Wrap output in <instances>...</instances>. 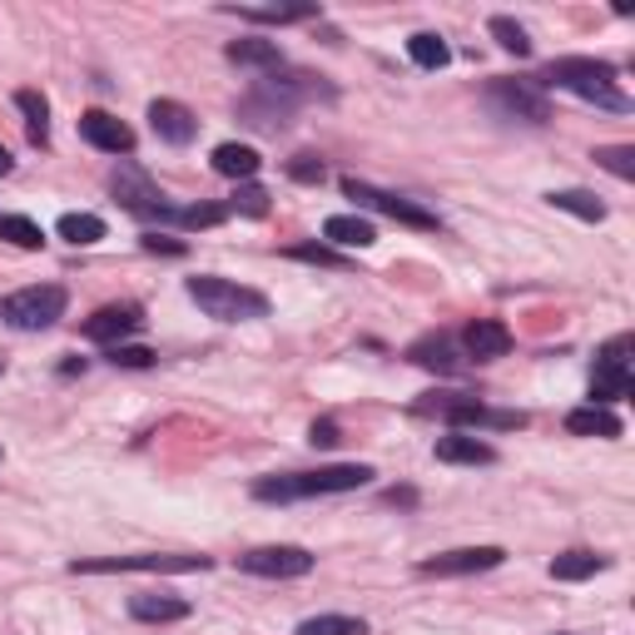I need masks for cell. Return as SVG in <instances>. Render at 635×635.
I'll list each match as a JSON object with an SVG mask.
<instances>
[{
	"instance_id": "cell-32",
	"label": "cell",
	"mask_w": 635,
	"mask_h": 635,
	"mask_svg": "<svg viewBox=\"0 0 635 635\" xmlns=\"http://www.w3.org/2000/svg\"><path fill=\"white\" fill-rule=\"evenodd\" d=\"M595 164L611 169L615 179H635V149L631 144H601L595 149Z\"/></svg>"
},
{
	"instance_id": "cell-14",
	"label": "cell",
	"mask_w": 635,
	"mask_h": 635,
	"mask_svg": "<svg viewBox=\"0 0 635 635\" xmlns=\"http://www.w3.org/2000/svg\"><path fill=\"white\" fill-rule=\"evenodd\" d=\"M149 129H154L164 144H189V139L198 134V119L189 105H179V99H154L149 105Z\"/></svg>"
},
{
	"instance_id": "cell-10",
	"label": "cell",
	"mask_w": 635,
	"mask_h": 635,
	"mask_svg": "<svg viewBox=\"0 0 635 635\" xmlns=\"http://www.w3.org/2000/svg\"><path fill=\"white\" fill-rule=\"evenodd\" d=\"M109 194H115L119 204H125L129 214H139V218H174V208L164 204V194H159V189L149 184L134 164L115 169V179H109Z\"/></svg>"
},
{
	"instance_id": "cell-12",
	"label": "cell",
	"mask_w": 635,
	"mask_h": 635,
	"mask_svg": "<svg viewBox=\"0 0 635 635\" xmlns=\"http://www.w3.org/2000/svg\"><path fill=\"white\" fill-rule=\"evenodd\" d=\"M139 327H144V308L139 303H109V308H99L95 318H89L85 323V337L89 343H125L129 333H139Z\"/></svg>"
},
{
	"instance_id": "cell-9",
	"label": "cell",
	"mask_w": 635,
	"mask_h": 635,
	"mask_svg": "<svg viewBox=\"0 0 635 635\" xmlns=\"http://www.w3.org/2000/svg\"><path fill=\"white\" fill-rule=\"evenodd\" d=\"M486 105L502 109L506 119H526V125H546V119H551L546 95L536 85H526V79H496V85L486 89Z\"/></svg>"
},
{
	"instance_id": "cell-34",
	"label": "cell",
	"mask_w": 635,
	"mask_h": 635,
	"mask_svg": "<svg viewBox=\"0 0 635 635\" xmlns=\"http://www.w3.org/2000/svg\"><path fill=\"white\" fill-rule=\"evenodd\" d=\"M288 258H298V263H318V268H347V258H337L333 248H323V244H293Z\"/></svg>"
},
{
	"instance_id": "cell-8",
	"label": "cell",
	"mask_w": 635,
	"mask_h": 635,
	"mask_svg": "<svg viewBox=\"0 0 635 635\" xmlns=\"http://www.w3.org/2000/svg\"><path fill=\"white\" fill-rule=\"evenodd\" d=\"M238 571L268 575V581H293V575L313 571V556L303 546H254V551L238 556Z\"/></svg>"
},
{
	"instance_id": "cell-28",
	"label": "cell",
	"mask_w": 635,
	"mask_h": 635,
	"mask_svg": "<svg viewBox=\"0 0 635 635\" xmlns=\"http://www.w3.org/2000/svg\"><path fill=\"white\" fill-rule=\"evenodd\" d=\"M244 20H258V25H293V20H313L318 6H244L234 10Z\"/></svg>"
},
{
	"instance_id": "cell-22",
	"label": "cell",
	"mask_w": 635,
	"mask_h": 635,
	"mask_svg": "<svg viewBox=\"0 0 635 635\" xmlns=\"http://www.w3.org/2000/svg\"><path fill=\"white\" fill-rule=\"evenodd\" d=\"M214 169L224 179H254L258 169H263V159H258L254 144H218L214 149Z\"/></svg>"
},
{
	"instance_id": "cell-39",
	"label": "cell",
	"mask_w": 635,
	"mask_h": 635,
	"mask_svg": "<svg viewBox=\"0 0 635 635\" xmlns=\"http://www.w3.org/2000/svg\"><path fill=\"white\" fill-rule=\"evenodd\" d=\"M139 244H144L149 254H184V244H179V238H159V234H144Z\"/></svg>"
},
{
	"instance_id": "cell-5",
	"label": "cell",
	"mask_w": 635,
	"mask_h": 635,
	"mask_svg": "<svg viewBox=\"0 0 635 635\" xmlns=\"http://www.w3.org/2000/svg\"><path fill=\"white\" fill-rule=\"evenodd\" d=\"M208 556H95V561H69L75 575H115V571H159V575H184V571H208Z\"/></svg>"
},
{
	"instance_id": "cell-19",
	"label": "cell",
	"mask_w": 635,
	"mask_h": 635,
	"mask_svg": "<svg viewBox=\"0 0 635 635\" xmlns=\"http://www.w3.org/2000/svg\"><path fill=\"white\" fill-rule=\"evenodd\" d=\"M407 357H412L417 367H427V373H462V357L452 353V343L446 337H417L412 347H407Z\"/></svg>"
},
{
	"instance_id": "cell-18",
	"label": "cell",
	"mask_w": 635,
	"mask_h": 635,
	"mask_svg": "<svg viewBox=\"0 0 635 635\" xmlns=\"http://www.w3.org/2000/svg\"><path fill=\"white\" fill-rule=\"evenodd\" d=\"M566 432L571 437H621V417H615L611 407L585 402V407H571V412H566Z\"/></svg>"
},
{
	"instance_id": "cell-33",
	"label": "cell",
	"mask_w": 635,
	"mask_h": 635,
	"mask_svg": "<svg viewBox=\"0 0 635 635\" xmlns=\"http://www.w3.org/2000/svg\"><path fill=\"white\" fill-rule=\"evenodd\" d=\"M174 218L184 228H214V224H224V218H228V208L224 204H194V208H179Z\"/></svg>"
},
{
	"instance_id": "cell-29",
	"label": "cell",
	"mask_w": 635,
	"mask_h": 635,
	"mask_svg": "<svg viewBox=\"0 0 635 635\" xmlns=\"http://www.w3.org/2000/svg\"><path fill=\"white\" fill-rule=\"evenodd\" d=\"M0 238L15 244V248H40V244H45L40 224H35V218H25V214H0Z\"/></svg>"
},
{
	"instance_id": "cell-11",
	"label": "cell",
	"mask_w": 635,
	"mask_h": 635,
	"mask_svg": "<svg viewBox=\"0 0 635 635\" xmlns=\"http://www.w3.org/2000/svg\"><path fill=\"white\" fill-rule=\"evenodd\" d=\"M506 561L502 546H462V551H442V556H427L417 566V575H476V571H496Z\"/></svg>"
},
{
	"instance_id": "cell-16",
	"label": "cell",
	"mask_w": 635,
	"mask_h": 635,
	"mask_svg": "<svg viewBox=\"0 0 635 635\" xmlns=\"http://www.w3.org/2000/svg\"><path fill=\"white\" fill-rule=\"evenodd\" d=\"M194 611V605L184 601V595H164V591H139L129 595V615L144 625H164V621H184V615Z\"/></svg>"
},
{
	"instance_id": "cell-23",
	"label": "cell",
	"mask_w": 635,
	"mask_h": 635,
	"mask_svg": "<svg viewBox=\"0 0 635 635\" xmlns=\"http://www.w3.org/2000/svg\"><path fill=\"white\" fill-rule=\"evenodd\" d=\"M605 566H611V561L595 556V551H561L551 561V575H556V581H591V575L605 571Z\"/></svg>"
},
{
	"instance_id": "cell-31",
	"label": "cell",
	"mask_w": 635,
	"mask_h": 635,
	"mask_svg": "<svg viewBox=\"0 0 635 635\" xmlns=\"http://www.w3.org/2000/svg\"><path fill=\"white\" fill-rule=\"evenodd\" d=\"M486 30L496 35V45H502V50H512V55H531V35H526L512 15H492V25H486Z\"/></svg>"
},
{
	"instance_id": "cell-35",
	"label": "cell",
	"mask_w": 635,
	"mask_h": 635,
	"mask_svg": "<svg viewBox=\"0 0 635 635\" xmlns=\"http://www.w3.org/2000/svg\"><path fill=\"white\" fill-rule=\"evenodd\" d=\"M109 363H115V367H154V347L115 343V347H109Z\"/></svg>"
},
{
	"instance_id": "cell-13",
	"label": "cell",
	"mask_w": 635,
	"mask_h": 635,
	"mask_svg": "<svg viewBox=\"0 0 635 635\" xmlns=\"http://www.w3.org/2000/svg\"><path fill=\"white\" fill-rule=\"evenodd\" d=\"M79 134L95 149H105V154H129V149H134V129L119 115H109V109H85V115H79Z\"/></svg>"
},
{
	"instance_id": "cell-38",
	"label": "cell",
	"mask_w": 635,
	"mask_h": 635,
	"mask_svg": "<svg viewBox=\"0 0 635 635\" xmlns=\"http://www.w3.org/2000/svg\"><path fill=\"white\" fill-rule=\"evenodd\" d=\"M308 442H313V446H337V442H343V437H337V422H333V417H323V422L308 427Z\"/></svg>"
},
{
	"instance_id": "cell-36",
	"label": "cell",
	"mask_w": 635,
	"mask_h": 635,
	"mask_svg": "<svg viewBox=\"0 0 635 635\" xmlns=\"http://www.w3.org/2000/svg\"><path fill=\"white\" fill-rule=\"evenodd\" d=\"M234 208H238V214H248V218H263L268 214V194L258 184H238L234 189Z\"/></svg>"
},
{
	"instance_id": "cell-25",
	"label": "cell",
	"mask_w": 635,
	"mask_h": 635,
	"mask_svg": "<svg viewBox=\"0 0 635 635\" xmlns=\"http://www.w3.org/2000/svg\"><path fill=\"white\" fill-rule=\"evenodd\" d=\"M15 105H20V115H25L30 144H45V139H50V99L40 95V89H20Z\"/></svg>"
},
{
	"instance_id": "cell-21",
	"label": "cell",
	"mask_w": 635,
	"mask_h": 635,
	"mask_svg": "<svg viewBox=\"0 0 635 635\" xmlns=\"http://www.w3.org/2000/svg\"><path fill=\"white\" fill-rule=\"evenodd\" d=\"M546 204L561 208V214H571V218H581V224H601L605 218V204L591 194V189H551Z\"/></svg>"
},
{
	"instance_id": "cell-24",
	"label": "cell",
	"mask_w": 635,
	"mask_h": 635,
	"mask_svg": "<svg viewBox=\"0 0 635 635\" xmlns=\"http://www.w3.org/2000/svg\"><path fill=\"white\" fill-rule=\"evenodd\" d=\"M228 60H234V65H248V69H278L283 65V55H278L273 40H234V45H228Z\"/></svg>"
},
{
	"instance_id": "cell-30",
	"label": "cell",
	"mask_w": 635,
	"mask_h": 635,
	"mask_svg": "<svg viewBox=\"0 0 635 635\" xmlns=\"http://www.w3.org/2000/svg\"><path fill=\"white\" fill-rule=\"evenodd\" d=\"M298 635H367V621L357 615H313L298 625Z\"/></svg>"
},
{
	"instance_id": "cell-4",
	"label": "cell",
	"mask_w": 635,
	"mask_h": 635,
	"mask_svg": "<svg viewBox=\"0 0 635 635\" xmlns=\"http://www.w3.org/2000/svg\"><path fill=\"white\" fill-rule=\"evenodd\" d=\"M0 318L20 333H40V327H55L65 318V288L60 283H35V288H20L0 303Z\"/></svg>"
},
{
	"instance_id": "cell-17",
	"label": "cell",
	"mask_w": 635,
	"mask_h": 635,
	"mask_svg": "<svg viewBox=\"0 0 635 635\" xmlns=\"http://www.w3.org/2000/svg\"><path fill=\"white\" fill-rule=\"evenodd\" d=\"M437 462H452V466H492L496 452L482 442V437L446 432V437H437Z\"/></svg>"
},
{
	"instance_id": "cell-3",
	"label": "cell",
	"mask_w": 635,
	"mask_h": 635,
	"mask_svg": "<svg viewBox=\"0 0 635 635\" xmlns=\"http://www.w3.org/2000/svg\"><path fill=\"white\" fill-rule=\"evenodd\" d=\"M184 288L208 318H218V323H254V318H268V298L254 293V288H244V283H234V278L194 273Z\"/></svg>"
},
{
	"instance_id": "cell-1",
	"label": "cell",
	"mask_w": 635,
	"mask_h": 635,
	"mask_svg": "<svg viewBox=\"0 0 635 635\" xmlns=\"http://www.w3.org/2000/svg\"><path fill=\"white\" fill-rule=\"evenodd\" d=\"M367 462H337V466H318V472H293V476H263L254 482L258 502H303V496H327V492H357L373 482Z\"/></svg>"
},
{
	"instance_id": "cell-27",
	"label": "cell",
	"mask_w": 635,
	"mask_h": 635,
	"mask_svg": "<svg viewBox=\"0 0 635 635\" xmlns=\"http://www.w3.org/2000/svg\"><path fill=\"white\" fill-rule=\"evenodd\" d=\"M407 55H412V65H422V69H442L446 60H452V50H446L442 35H432V30H417V35L407 40Z\"/></svg>"
},
{
	"instance_id": "cell-37",
	"label": "cell",
	"mask_w": 635,
	"mask_h": 635,
	"mask_svg": "<svg viewBox=\"0 0 635 635\" xmlns=\"http://www.w3.org/2000/svg\"><path fill=\"white\" fill-rule=\"evenodd\" d=\"M288 174H293L298 184H323V159L298 154V159H288Z\"/></svg>"
},
{
	"instance_id": "cell-15",
	"label": "cell",
	"mask_w": 635,
	"mask_h": 635,
	"mask_svg": "<svg viewBox=\"0 0 635 635\" xmlns=\"http://www.w3.org/2000/svg\"><path fill=\"white\" fill-rule=\"evenodd\" d=\"M462 347L476 357V363H492V357H506V353H512V327L496 323V318H476V323H466Z\"/></svg>"
},
{
	"instance_id": "cell-6",
	"label": "cell",
	"mask_w": 635,
	"mask_h": 635,
	"mask_svg": "<svg viewBox=\"0 0 635 635\" xmlns=\"http://www.w3.org/2000/svg\"><path fill=\"white\" fill-rule=\"evenodd\" d=\"M343 194L353 198V204L397 218V224H407V228H437V214H427L422 204H412V198H402V194H387V189L367 184V179H343Z\"/></svg>"
},
{
	"instance_id": "cell-7",
	"label": "cell",
	"mask_w": 635,
	"mask_h": 635,
	"mask_svg": "<svg viewBox=\"0 0 635 635\" xmlns=\"http://www.w3.org/2000/svg\"><path fill=\"white\" fill-rule=\"evenodd\" d=\"M631 337H615V343H605L601 353H595V373H591V402L605 407V402H621L625 392H631Z\"/></svg>"
},
{
	"instance_id": "cell-26",
	"label": "cell",
	"mask_w": 635,
	"mask_h": 635,
	"mask_svg": "<svg viewBox=\"0 0 635 635\" xmlns=\"http://www.w3.org/2000/svg\"><path fill=\"white\" fill-rule=\"evenodd\" d=\"M55 234L65 238V244H75V248H89V244L105 238V218H99V214H65L55 224Z\"/></svg>"
},
{
	"instance_id": "cell-2",
	"label": "cell",
	"mask_w": 635,
	"mask_h": 635,
	"mask_svg": "<svg viewBox=\"0 0 635 635\" xmlns=\"http://www.w3.org/2000/svg\"><path fill=\"white\" fill-rule=\"evenodd\" d=\"M546 85L571 89V95L591 99V105H601V109H615V115L631 109V95L615 85V65H605V60L561 55V60H551V69H546Z\"/></svg>"
},
{
	"instance_id": "cell-20",
	"label": "cell",
	"mask_w": 635,
	"mask_h": 635,
	"mask_svg": "<svg viewBox=\"0 0 635 635\" xmlns=\"http://www.w3.org/2000/svg\"><path fill=\"white\" fill-rule=\"evenodd\" d=\"M323 238L337 244V248H367V244H377V228L367 224V218H357V214H333L323 224Z\"/></svg>"
},
{
	"instance_id": "cell-40",
	"label": "cell",
	"mask_w": 635,
	"mask_h": 635,
	"mask_svg": "<svg viewBox=\"0 0 635 635\" xmlns=\"http://www.w3.org/2000/svg\"><path fill=\"white\" fill-rule=\"evenodd\" d=\"M10 164H15V159H10V149H6V144H0V179H6V174H10Z\"/></svg>"
}]
</instances>
